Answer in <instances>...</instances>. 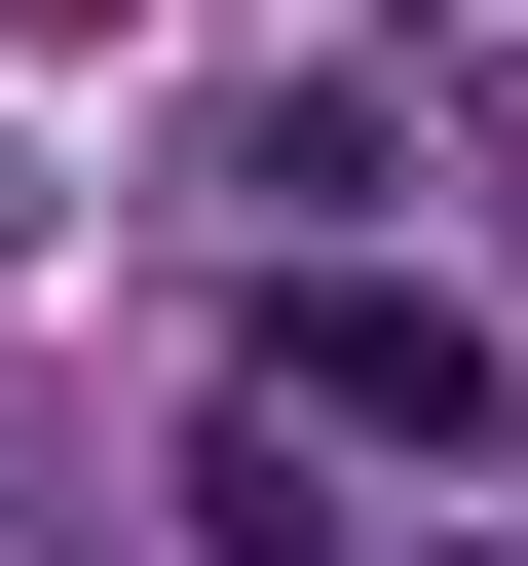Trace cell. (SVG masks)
<instances>
[{"instance_id":"6da1fadb","label":"cell","mask_w":528,"mask_h":566,"mask_svg":"<svg viewBox=\"0 0 528 566\" xmlns=\"http://www.w3.org/2000/svg\"><path fill=\"white\" fill-rule=\"evenodd\" d=\"M264 378H303V416H340V453H415V491H453V453H490V416H528V340H490V303H453V264H264Z\"/></svg>"},{"instance_id":"7a4b0ae2","label":"cell","mask_w":528,"mask_h":566,"mask_svg":"<svg viewBox=\"0 0 528 566\" xmlns=\"http://www.w3.org/2000/svg\"><path fill=\"white\" fill-rule=\"evenodd\" d=\"M415 566H528V528H415Z\"/></svg>"}]
</instances>
